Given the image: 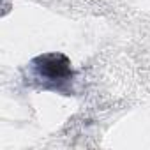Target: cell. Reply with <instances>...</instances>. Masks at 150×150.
Segmentation results:
<instances>
[{
	"label": "cell",
	"mask_w": 150,
	"mask_h": 150,
	"mask_svg": "<svg viewBox=\"0 0 150 150\" xmlns=\"http://www.w3.org/2000/svg\"><path fill=\"white\" fill-rule=\"evenodd\" d=\"M35 71L39 74V78L44 81H53L57 87L71 78V67L65 57L62 55H44L37 60Z\"/></svg>",
	"instance_id": "6da1fadb"
}]
</instances>
